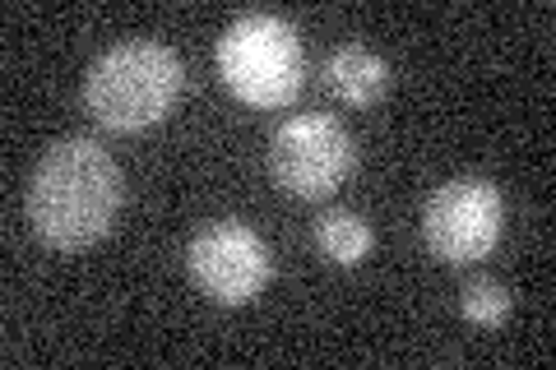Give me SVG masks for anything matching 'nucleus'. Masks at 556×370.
Wrapping results in <instances>:
<instances>
[{
    "label": "nucleus",
    "mask_w": 556,
    "mask_h": 370,
    "mask_svg": "<svg viewBox=\"0 0 556 370\" xmlns=\"http://www.w3.org/2000/svg\"><path fill=\"white\" fill-rule=\"evenodd\" d=\"M121 214V167L93 139H61L28 181V222L56 251H84L112 232Z\"/></svg>",
    "instance_id": "1"
},
{
    "label": "nucleus",
    "mask_w": 556,
    "mask_h": 370,
    "mask_svg": "<svg viewBox=\"0 0 556 370\" xmlns=\"http://www.w3.org/2000/svg\"><path fill=\"white\" fill-rule=\"evenodd\" d=\"M186 69L181 56L167 42L153 38H130L108 47L84 75V102L98 126L108 130H144L163 120L181 98Z\"/></svg>",
    "instance_id": "2"
},
{
    "label": "nucleus",
    "mask_w": 556,
    "mask_h": 370,
    "mask_svg": "<svg viewBox=\"0 0 556 370\" xmlns=\"http://www.w3.org/2000/svg\"><path fill=\"white\" fill-rule=\"evenodd\" d=\"M218 75L247 107H288L306 84V51L298 28L278 14H241L218 38Z\"/></svg>",
    "instance_id": "3"
},
{
    "label": "nucleus",
    "mask_w": 556,
    "mask_h": 370,
    "mask_svg": "<svg viewBox=\"0 0 556 370\" xmlns=\"http://www.w3.org/2000/svg\"><path fill=\"white\" fill-rule=\"evenodd\" d=\"M506 227V200L486 176H455L437 186L422 204V241L450 269L478 264L496 251Z\"/></svg>",
    "instance_id": "4"
},
{
    "label": "nucleus",
    "mask_w": 556,
    "mask_h": 370,
    "mask_svg": "<svg viewBox=\"0 0 556 370\" xmlns=\"http://www.w3.org/2000/svg\"><path fill=\"white\" fill-rule=\"evenodd\" d=\"M357 144L334 116L306 112L269 135V176L292 200H329L353 176Z\"/></svg>",
    "instance_id": "5"
},
{
    "label": "nucleus",
    "mask_w": 556,
    "mask_h": 370,
    "mask_svg": "<svg viewBox=\"0 0 556 370\" xmlns=\"http://www.w3.org/2000/svg\"><path fill=\"white\" fill-rule=\"evenodd\" d=\"M186 269H190V283H195L208 302L247 306L269 288L274 255H269V245L260 241L255 227L237 222V218H218L190 237Z\"/></svg>",
    "instance_id": "6"
},
{
    "label": "nucleus",
    "mask_w": 556,
    "mask_h": 370,
    "mask_svg": "<svg viewBox=\"0 0 556 370\" xmlns=\"http://www.w3.org/2000/svg\"><path fill=\"white\" fill-rule=\"evenodd\" d=\"M325 88L348 107H376L390 93V65L376 56L371 47L348 42L339 51H329L325 61Z\"/></svg>",
    "instance_id": "7"
},
{
    "label": "nucleus",
    "mask_w": 556,
    "mask_h": 370,
    "mask_svg": "<svg viewBox=\"0 0 556 370\" xmlns=\"http://www.w3.org/2000/svg\"><path fill=\"white\" fill-rule=\"evenodd\" d=\"M316 245L329 264L353 269V264H362L371 251V227H367V218H357L353 208H329L316 222Z\"/></svg>",
    "instance_id": "8"
},
{
    "label": "nucleus",
    "mask_w": 556,
    "mask_h": 370,
    "mask_svg": "<svg viewBox=\"0 0 556 370\" xmlns=\"http://www.w3.org/2000/svg\"><path fill=\"white\" fill-rule=\"evenodd\" d=\"M510 306H515V296H510V288L501 283V278H468L464 292H459L464 320H473L482 329H492V324L506 320Z\"/></svg>",
    "instance_id": "9"
}]
</instances>
